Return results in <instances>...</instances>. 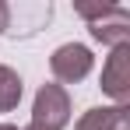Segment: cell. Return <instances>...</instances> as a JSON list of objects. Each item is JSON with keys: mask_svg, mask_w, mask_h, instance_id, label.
Here are the masks:
<instances>
[{"mask_svg": "<svg viewBox=\"0 0 130 130\" xmlns=\"http://www.w3.org/2000/svg\"><path fill=\"white\" fill-rule=\"evenodd\" d=\"M70 123V95L60 85H42L35 91V106H32V127L42 130H63Z\"/></svg>", "mask_w": 130, "mask_h": 130, "instance_id": "obj_1", "label": "cell"}, {"mask_svg": "<svg viewBox=\"0 0 130 130\" xmlns=\"http://www.w3.org/2000/svg\"><path fill=\"white\" fill-rule=\"evenodd\" d=\"M91 67H95V56H91V49L81 46V42H63L53 56H49V70H53V77L63 81V85H77V81H85L88 74H91Z\"/></svg>", "mask_w": 130, "mask_h": 130, "instance_id": "obj_2", "label": "cell"}, {"mask_svg": "<svg viewBox=\"0 0 130 130\" xmlns=\"http://www.w3.org/2000/svg\"><path fill=\"white\" fill-rule=\"evenodd\" d=\"M102 91L116 99V106L130 102V42L112 46L106 67H102Z\"/></svg>", "mask_w": 130, "mask_h": 130, "instance_id": "obj_3", "label": "cell"}, {"mask_svg": "<svg viewBox=\"0 0 130 130\" xmlns=\"http://www.w3.org/2000/svg\"><path fill=\"white\" fill-rule=\"evenodd\" d=\"M91 35H95L99 42H106V46H123V42H130V11L109 4L106 14H102L99 21H91Z\"/></svg>", "mask_w": 130, "mask_h": 130, "instance_id": "obj_4", "label": "cell"}, {"mask_svg": "<svg viewBox=\"0 0 130 130\" xmlns=\"http://www.w3.org/2000/svg\"><path fill=\"white\" fill-rule=\"evenodd\" d=\"M77 130H130V109L127 106H99L88 109L77 120Z\"/></svg>", "mask_w": 130, "mask_h": 130, "instance_id": "obj_5", "label": "cell"}, {"mask_svg": "<svg viewBox=\"0 0 130 130\" xmlns=\"http://www.w3.org/2000/svg\"><path fill=\"white\" fill-rule=\"evenodd\" d=\"M21 77L14 67H4L0 63V112H11V109L21 102Z\"/></svg>", "mask_w": 130, "mask_h": 130, "instance_id": "obj_6", "label": "cell"}, {"mask_svg": "<svg viewBox=\"0 0 130 130\" xmlns=\"http://www.w3.org/2000/svg\"><path fill=\"white\" fill-rule=\"evenodd\" d=\"M7 25H11V7L0 0V32H7Z\"/></svg>", "mask_w": 130, "mask_h": 130, "instance_id": "obj_7", "label": "cell"}, {"mask_svg": "<svg viewBox=\"0 0 130 130\" xmlns=\"http://www.w3.org/2000/svg\"><path fill=\"white\" fill-rule=\"evenodd\" d=\"M0 130H18V127H14V123H0Z\"/></svg>", "mask_w": 130, "mask_h": 130, "instance_id": "obj_8", "label": "cell"}, {"mask_svg": "<svg viewBox=\"0 0 130 130\" xmlns=\"http://www.w3.org/2000/svg\"><path fill=\"white\" fill-rule=\"evenodd\" d=\"M25 130H42V127H32V123H28V127H25Z\"/></svg>", "mask_w": 130, "mask_h": 130, "instance_id": "obj_9", "label": "cell"}]
</instances>
